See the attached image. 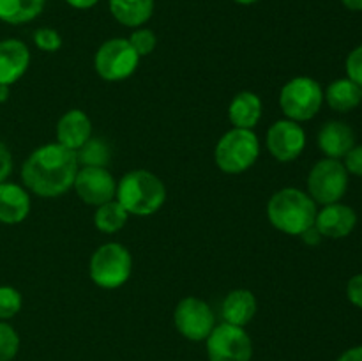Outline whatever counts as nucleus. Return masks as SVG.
Masks as SVG:
<instances>
[{
  "label": "nucleus",
  "instance_id": "obj_36",
  "mask_svg": "<svg viewBox=\"0 0 362 361\" xmlns=\"http://www.w3.org/2000/svg\"><path fill=\"white\" fill-rule=\"evenodd\" d=\"M343 6L350 11H362V0H341Z\"/></svg>",
  "mask_w": 362,
  "mask_h": 361
},
{
  "label": "nucleus",
  "instance_id": "obj_28",
  "mask_svg": "<svg viewBox=\"0 0 362 361\" xmlns=\"http://www.w3.org/2000/svg\"><path fill=\"white\" fill-rule=\"evenodd\" d=\"M34 42L39 50H42V52L53 53L59 52L60 46H62V38H60V34L55 28L42 27L34 32Z\"/></svg>",
  "mask_w": 362,
  "mask_h": 361
},
{
  "label": "nucleus",
  "instance_id": "obj_12",
  "mask_svg": "<svg viewBox=\"0 0 362 361\" xmlns=\"http://www.w3.org/2000/svg\"><path fill=\"white\" fill-rule=\"evenodd\" d=\"M306 147V133L296 120H278L267 131V149L274 159L281 163L293 161Z\"/></svg>",
  "mask_w": 362,
  "mask_h": 361
},
{
  "label": "nucleus",
  "instance_id": "obj_37",
  "mask_svg": "<svg viewBox=\"0 0 362 361\" xmlns=\"http://www.w3.org/2000/svg\"><path fill=\"white\" fill-rule=\"evenodd\" d=\"M7 98H9V85L0 84V103L7 101Z\"/></svg>",
  "mask_w": 362,
  "mask_h": 361
},
{
  "label": "nucleus",
  "instance_id": "obj_33",
  "mask_svg": "<svg viewBox=\"0 0 362 361\" xmlns=\"http://www.w3.org/2000/svg\"><path fill=\"white\" fill-rule=\"evenodd\" d=\"M300 237H303V241L306 244H318L322 241V234L318 232L317 227H310V229L306 230V232L300 234Z\"/></svg>",
  "mask_w": 362,
  "mask_h": 361
},
{
  "label": "nucleus",
  "instance_id": "obj_22",
  "mask_svg": "<svg viewBox=\"0 0 362 361\" xmlns=\"http://www.w3.org/2000/svg\"><path fill=\"white\" fill-rule=\"evenodd\" d=\"M46 0H0V20L11 25L28 23L42 13Z\"/></svg>",
  "mask_w": 362,
  "mask_h": 361
},
{
  "label": "nucleus",
  "instance_id": "obj_34",
  "mask_svg": "<svg viewBox=\"0 0 362 361\" xmlns=\"http://www.w3.org/2000/svg\"><path fill=\"white\" fill-rule=\"evenodd\" d=\"M338 361H362V345L352 347L338 357Z\"/></svg>",
  "mask_w": 362,
  "mask_h": 361
},
{
  "label": "nucleus",
  "instance_id": "obj_17",
  "mask_svg": "<svg viewBox=\"0 0 362 361\" xmlns=\"http://www.w3.org/2000/svg\"><path fill=\"white\" fill-rule=\"evenodd\" d=\"M30 212V197L27 190L13 183H0V223L16 225Z\"/></svg>",
  "mask_w": 362,
  "mask_h": 361
},
{
  "label": "nucleus",
  "instance_id": "obj_10",
  "mask_svg": "<svg viewBox=\"0 0 362 361\" xmlns=\"http://www.w3.org/2000/svg\"><path fill=\"white\" fill-rule=\"evenodd\" d=\"M173 324L184 338L191 342H204L216 326L214 311L200 297H184L173 311Z\"/></svg>",
  "mask_w": 362,
  "mask_h": 361
},
{
  "label": "nucleus",
  "instance_id": "obj_4",
  "mask_svg": "<svg viewBox=\"0 0 362 361\" xmlns=\"http://www.w3.org/2000/svg\"><path fill=\"white\" fill-rule=\"evenodd\" d=\"M260 154V142L253 130L232 127L216 144V165L225 173H243L255 165Z\"/></svg>",
  "mask_w": 362,
  "mask_h": 361
},
{
  "label": "nucleus",
  "instance_id": "obj_2",
  "mask_svg": "<svg viewBox=\"0 0 362 361\" xmlns=\"http://www.w3.org/2000/svg\"><path fill=\"white\" fill-rule=\"evenodd\" d=\"M317 204L313 198L297 188L276 191L267 204V218L274 229L288 236H300L315 225Z\"/></svg>",
  "mask_w": 362,
  "mask_h": 361
},
{
  "label": "nucleus",
  "instance_id": "obj_6",
  "mask_svg": "<svg viewBox=\"0 0 362 361\" xmlns=\"http://www.w3.org/2000/svg\"><path fill=\"white\" fill-rule=\"evenodd\" d=\"M324 103V91L320 84L310 76L292 78L279 92V106L286 119L304 122L320 112Z\"/></svg>",
  "mask_w": 362,
  "mask_h": 361
},
{
  "label": "nucleus",
  "instance_id": "obj_8",
  "mask_svg": "<svg viewBox=\"0 0 362 361\" xmlns=\"http://www.w3.org/2000/svg\"><path fill=\"white\" fill-rule=\"evenodd\" d=\"M140 57L129 39L113 38L103 42L94 57L95 73L106 81H122L136 71Z\"/></svg>",
  "mask_w": 362,
  "mask_h": 361
},
{
  "label": "nucleus",
  "instance_id": "obj_35",
  "mask_svg": "<svg viewBox=\"0 0 362 361\" xmlns=\"http://www.w3.org/2000/svg\"><path fill=\"white\" fill-rule=\"evenodd\" d=\"M67 4H69L71 7H74V9H90V7H94L95 4L99 2V0H66Z\"/></svg>",
  "mask_w": 362,
  "mask_h": 361
},
{
  "label": "nucleus",
  "instance_id": "obj_21",
  "mask_svg": "<svg viewBox=\"0 0 362 361\" xmlns=\"http://www.w3.org/2000/svg\"><path fill=\"white\" fill-rule=\"evenodd\" d=\"M324 99L329 103L332 110L336 112H352L354 108L362 103V92L361 87L352 81L350 78H339L334 80L324 92Z\"/></svg>",
  "mask_w": 362,
  "mask_h": 361
},
{
  "label": "nucleus",
  "instance_id": "obj_5",
  "mask_svg": "<svg viewBox=\"0 0 362 361\" xmlns=\"http://www.w3.org/2000/svg\"><path fill=\"white\" fill-rule=\"evenodd\" d=\"M133 258L120 243H106L92 253L88 262L90 280L101 289H119L129 280Z\"/></svg>",
  "mask_w": 362,
  "mask_h": 361
},
{
  "label": "nucleus",
  "instance_id": "obj_38",
  "mask_svg": "<svg viewBox=\"0 0 362 361\" xmlns=\"http://www.w3.org/2000/svg\"><path fill=\"white\" fill-rule=\"evenodd\" d=\"M233 2H237V4H243V6H250V4H255V2H258V0H233Z\"/></svg>",
  "mask_w": 362,
  "mask_h": 361
},
{
  "label": "nucleus",
  "instance_id": "obj_31",
  "mask_svg": "<svg viewBox=\"0 0 362 361\" xmlns=\"http://www.w3.org/2000/svg\"><path fill=\"white\" fill-rule=\"evenodd\" d=\"M346 296L354 306L362 308V275H356L349 280L346 285Z\"/></svg>",
  "mask_w": 362,
  "mask_h": 361
},
{
  "label": "nucleus",
  "instance_id": "obj_9",
  "mask_svg": "<svg viewBox=\"0 0 362 361\" xmlns=\"http://www.w3.org/2000/svg\"><path fill=\"white\" fill-rule=\"evenodd\" d=\"M205 342L211 361H251L253 357V342L246 329L228 322L214 326Z\"/></svg>",
  "mask_w": 362,
  "mask_h": 361
},
{
  "label": "nucleus",
  "instance_id": "obj_18",
  "mask_svg": "<svg viewBox=\"0 0 362 361\" xmlns=\"http://www.w3.org/2000/svg\"><path fill=\"white\" fill-rule=\"evenodd\" d=\"M257 308V297H255L251 290L235 289L226 294V297L223 299L221 314L225 322L244 328V326H247L253 321Z\"/></svg>",
  "mask_w": 362,
  "mask_h": 361
},
{
  "label": "nucleus",
  "instance_id": "obj_25",
  "mask_svg": "<svg viewBox=\"0 0 362 361\" xmlns=\"http://www.w3.org/2000/svg\"><path fill=\"white\" fill-rule=\"evenodd\" d=\"M20 350V336L13 326L0 322V361H13Z\"/></svg>",
  "mask_w": 362,
  "mask_h": 361
},
{
  "label": "nucleus",
  "instance_id": "obj_20",
  "mask_svg": "<svg viewBox=\"0 0 362 361\" xmlns=\"http://www.w3.org/2000/svg\"><path fill=\"white\" fill-rule=\"evenodd\" d=\"M110 11L119 23L140 28L154 13V0H110Z\"/></svg>",
  "mask_w": 362,
  "mask_h": 361
},
{
  "label": "nucleus",
  "instance_id": "obj_16",
  "mask_svg": "<svg viewBox=\"0 0 362 361\" xmlns=\"http://www.w3.org/2000/svg\"><path fill=\"white\" fill-rule=\"evenodd\" d=\"M356 145V134L349 124L341 120H331L324 124L318 133V147L327 158L341 159Z\"/></svg>",
  "mask_w": 362,
  "mask_h": 361
},
{
  "label": "nucleus",
  "instance_id": "obj_14",
  "mask_svg": "<svg viewBox=\"0 0 362 361\" xmlns=\"http://www.w3.org/2000/svg\"><path fill=\"white\" fill-rule=\"evenodd\" d=\"M30 52L20 39H4L0 41V84L13 85L28 69Z\"/></svg>",
  "mask_w": 362,
  "mask_h": 361
},
{
  "label": "nucleus",
  "instance_id": "obj_32",
  "mask_svg": "<svg viewBox=\"0 0 362 361\" xmlns=\"http://www.w3.org/2000/svg\"><path fill=\"white\" fill-rule=\"evenodd\" d=\"M11 172H13V158H11L7 145L0 142V183H6Z\"/></svg>",
  "mask_w": 362,
  "mask_h": 361
},
{
  "label": "nucleus",
  "instance_id": "obj_1",
  "mask_svg": "<svg viewBox=\"0 0 362 361\" xmlns=\"http://www.w3.org/2000/svg\"><path fill=\"white\" fill-rule=\"evenodd\" d=\"M76 151L46 144L30 152L21 166V180L28 191L42 198H55L71 190L78 168Z\"/></svg>",
  "mask_w": 362,
  "mask_h": 361
},
{
  "label": "nucleus",
  "instance_id": "obj_27",
  "mask_svg": "<svg viewBox=\"0 0 362 361\" xmlns=\"http://www.w3.org/2000/svg\"><path fill=\"white\" fill-rule=\"evenodd\" d=\"M129 42L134 48V52L138 53V57L141 59V57H147L154 52L156 45H158V39H156V34L151 28H136L131 34Z\"/></svg>",
  "mask_w": 362,
  "mask_h": 361
},
{
  "label": "nucleus",
  "instance_id": "obj_29",
  "mask_svg": "<svg viewBox=\"0 0 362 361\" xmlns=\"http://www.w3.org/2000/svg\"><path fill=\"white\" fill-rule=\"evenodd\" d=\"M346 74L352 81L362 87V45L349 53L346 57Z\"/></svg>",
  "mask_w": 362,
  "mask_h": 361
},
{
  "label": "nucleus",
  "instance_id": "obj_15",
  "mask_svg": "<svg viewBox=\"0 0 362 361\" xmlns=\"http://www.w3.org/2000/svg\"><path fill=\"white\" fill-rule=\"evenodd\" d=\"M92 138V122L81 110H69L64 113L57 124V142L71 151H78L81 145Z\"/></svg>",
  "mask_w": 362,
  "mask_h": 361
},
{
  "label": "nucleus",
  "instance_id": "obj_26",
  "mask_svg": "<svg viewBox=\"0 0 362 361\" xmlns=\"http://www.w3.org/2000/svg\"><path fill=\"white\" fill-rule=\"evenodd\" d=\"M21 294L14 287H0V321L13 319L21 310Z\"/></svg>",
  "mask_w": 362,
  "mask_h": 361
},
{
  "label": "nucleus",
  "instance_id": "obj_30",
  "mask_svg": "<svg viewBox=\"0 0 362 361\" xmlns=\"http://www.w3.org/2000/svg\"><path fill=\"white\" fill-rule=\"evenodd\" d=\"M345 168L354 176H362V145H354L345 156Z\"/></svg>",
  "mask_w": 362,
  "mask_h": 361
},
{
  "label": "nucleus",
  "instance_id": "obj_3",
  "mask_svg": "<svg viewBox=\"0 0 362 361\" xmlns=\"http://www.w3.org/2000/svg\"><path fill=\"white\" fill-rule=\"evenodd\" d=\"M115 200L134 216H151L166 202V186L148 170H131L117 183Z\"/></svg>",
  "mask_w": 362,
  "mask_h": 361
},
{
  "label": "nucleus",
  "instance_id": "obj_23",
  "mask_svg": "<svg viewBox=\"0 0 362 361\" xmlns=\"http://www.w3.org/2000/svg\"><path fill=\"white\" fill-rule=\"evenodd\" d=\"M129 212L117 200H110L99 205L94 214V225L103 234H115L127 223Z\"/></svg>",
  "mask_w": 362,
  "mask_h": 361
},
{
  "label": "nucleus",
  "instance_id": "obj_19",
  "mask_svg": "<svg viewBox=\"0 0 362 361\" xmlns=\"http://www.w3.org/2000/svg\"><path fill=\"white\" fill-rule=\"evenodd\" d=\"M228 119L233 127L253 130L262 119V99L255 92H239L228 106Z\"/></svg>",
  "mask_w": 362,
  "mask_h": 361
},
{
  "label": "nucleus",
  "instance_id": "obj_11",
  "mask_svg": "<svg viewBox=\"0 0 362 361\" xmlns=\"http://www.w3.org/2000/svg\"><path fill=\"white\" fill-rule=\"evenodd\" d=\"M73 188L80 200L99 207L106 202L115 200L117 180L106 166H81L74 177Z\"/></svg>",
  "mask_w": 362,
  "mask_h": 361
},
{
  "label": "nucleus",
  "instance_id": "obj_24",
  "mask_svg": "<svg viewBox=\"0 0 362 361\" xmlns=\"http://www.w3.org/2000/svg\"><path fill=\"white\" fill-rule=\"evenodd\" d=\"M76 156L78 163H83V166H106L110 161V149L99 138H90L78 149Z\"/></svg>",
  "mask_w": 362,
  "mask_h": 361
},
{
  "label": "nucleus",
  "instance_id": "obj_7",
  "mask_svg": "<svg viewBox=\"0 0 362 361\" xmlns=\"http://www.w3.org/2000/svg\"><path fill=\"white\" fill-rule=\"evenodd\" d=\"M349 188V172L339 159L325 158L315 163L308 176V193L315 204H336Z\"/></svg>",
  "mask_w": 362,
  "mask_h": 361
},
{
  "label": "nucleus",
  "instance_id": "obj_13",
  "mask_svg": "<svg viewBox=\"0 0 362 361\" xmlns=\"http://www.w3.org/2000/svg\"><path fill=\"white\" fill-rule=\"evenodd\" d=\"M357 225V214L350 205L345 204H329L324 205L322 211L317 212L315 218V227L322 237L329 239H341L352 234V230Z\"/></svg>",
  "mask_w": 362,
  "mask_h": 361
}]
</instances>
